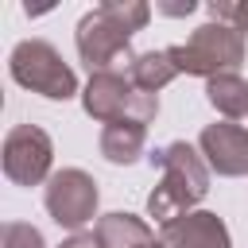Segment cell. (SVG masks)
Here are the masks:
<instances>
[{
    "mask_svg": "<svg viewBox=\"0 0 248 248\" xmlns=\"http://www.w3.org/2000/svg\"><path fill=\"white\" fill-rule=\"evenodd\" d=\"M151 19V8L143 0H105L93 12L78 19L74 43L78 58L89 66V74L116 70V62H132V35L143 31Z\"/></svg>",
    "mask_w": 248,
    "mask_h": 248,
    "instance_id": "6da1fadb",
    "label": "cell"
},
{
    "mask_svg": "<svg viewBox=\"0 0 248 248\" xmlns=\"http://www.w3.org/2000/svg\"><path fill=\"white\" fill-rule=\"evenodd\" d=\"M147 159H151V167L163 170L159 186L147 194V217H155L159 225H170L174 217L194 213V205L209 194V163H205V155L194 143L174 140L167 147H155Z\"/></svg>",
    "mask_w": 248,
    "mask_h": 248,
    "instance_id": "7a4b0ae2",
    "label": "cell"
},
{
    "mask_svg": "<svg viewBox=\"0 0 248 248\" xmlns=\"http://www.w3.org/2000/svg\"><path fill=\"white\" fill-rule=\"evenodd\" d=\"M8 74L16 85L46 97V101H70L78 93V74L46 39H23L8 54Z\"/></svg>",
    "mask_w": 248,
    "mask_h": 248,
    "instance_id": "3957f363",
    "label": "cell"
},
{
    "mask_svg": "<svg viewBox=\"0 0 248 248\" xmlns=\"http://www.w3.org/2000/svg\"><path fill=\"white\" fill-rule=\"evenodd\" d=\"M170 58L178 66V74H194V78H217V74H236V66L244 62V35L232 23H202L194 27V35L178 46H170Z\"/></svg>",
    "mask_w": 248,
    "mask_h": 248,
    "instance_id": "277c9868",
    "label": "cell"
},
{
    "mask_svg": "<svg viewBox=\"0 0 248 248\" xmlns=\"http://www.w3.org/2000/svg\"><path fill=\"white\" fill-rule=\"evenodd\" d=\"M81 105L93 120L101 124H116V120H140V124H151L159 116V97L155 93H140L128 74L120 70H101V74H89L85 89H81Z\"/></svg>",
    "mask_w": 248,
    "mask_h": 248,
    "instance_id": "5b68a950",
    "label": "cell"
},
{
    "mask_svg": "<svg viewBox=\"0 0 248 248\" xmlns=\"http://www.w3.org/2000/svg\"><path fill=\"white\" fill-rule=\"evenodd\" d=\"M97 202H101L97 178L81 167H62L43 186V205H46L50 221L58 229H70V232H81L97 217Z\"/></svg>",
    "mask_w": 248,
    "mask_h": 248,
    "instance_id": "8992f818",
    "label": "cell"
},
{
    "mask_svg": "<svg viewBox=\"0 0 248 248\" xmlns=\"http://www.w3.org/2000/svg\"><path fill=\"white\" fill-rule=\"evenodd\" d=\"M0 163H4V178L16 182V186L50 182V174H54L50 170L54 167V143L39 124H16L4 136Z\"/></svg>",
    "mask_w": 248,
    "mask_h": 248,
    "instance_id": "52a82bcc",
    "label": "cell"
},
{
    "mask_svg": "<svg viewBox=\"0 0 248 248\" xmlns=\"http://www.w3.org/2000/svg\"><path fill=\"white\" fill-rule=\"evenodd\" d=\"M198 151L205 155L209 170H217L225 178L248 174V128L232 124V120L205 124L202 136H198Z\"/></svg>",
    "mask_w": 248,
    "mask_h": 248,
    "instance_id": "ba28073f",
    "label": "cell"
},
{
    "mask_svg": "<svg viewBox=\"0 0 248 248\" xmlns=\"http://www.w3.org/2000/svg\"><path fill=\"white\" fill-rule=\"evenodd\" d=\"M159 240L167 248H232L229 225L209 209H194V213L174 217L170 225H163Z\"/></svg>",
    "mask_w": 248,
    "mask_h": 248,
    "instance_id": "9c48e42d",
    "label": "cell"
},
{
    "mask_svg": "<svg viewBox=\"0 0 248 248\" xmlns=\"http://www.w3.org/2000/svg\"><path fill=\"white\" fill-rule=\"evenodd\" d=\"M101 155L116 167H132L143 147H147V124L140 120H116V124H105L101 128V140H97Z\"/></svg>",
    "mask_w": 248,
    "mask_h": 248,
    "instance_id": "30bf717a",
    "label": "cell"
},
{
    "mask_svg": "<svg viewBox=\"0 0 248 248\" xmlns=\"http://www.w3.org/2000/svg\"><path fill=\"white\" fill-rule=\"evenodd\" d=\"M93 236H97V248H140L147 240H155L151 225L128 209H116V213H105L97 217L93 225Z\"/></svg>",
    "mask_w": 248,
    "mask_h": 248,
    "instance_id": "8fae6325",
    "label": "cell"
},
{
    "mask_svg": "<svg viewBox=\"0 0 248 248\" xmlns=\"http://www.w3.org/2000/svg\"><path fill=\"white\" fill-rule=\"evenodd\" d=\"M174 78H178V66H174V58H170V46H163V50H143V54H136V58L128 62V81H132L140 93H155V97H159V89L170 85Z\"/></svg>",
    "mask_w": 248,
    "mask_h": 248,
    "instance_id": "7c38bea8",
    "label": "cell"
},
{
    "mask_svg": "<svg viewBox=\"0 0 248 248\" xmlns=\"http://www.w3.org/2000/svg\"><path fill=\"white\" fill-rule=\"evenodd\" d=\"M205 101L225 116V120H248V81L240 74H217L205 81Z\"/></svg>",
    "mask_w": 248,
    "mask_h": 248,
    "instance_id": "4fadbf2b",
    "label": "cell"
},
{
    "mask_svg": "<svg viewBox=\"0 0 248 248\" xmlns=\"http://www.w3.org/2000/svg\"><path fill=\"white\" fill-rule=\"evenodd\" d=\"M0 248H46L43 232L27 221H4L0 229Z\"/></svg>",
    "mask_w": 248,
    "mask_h": 248,
    "instance_id": "5bb4252c",
    "label": "cell"
},
{
    "mask_svg": "<svg viewBox=\"0 0 248 248\" xmlns=\"http://www.w3.org/2000/svg\"><path fill=\"white\" fill-rule=\"evenodd\" d=\"M58 248H97V236H93V232H74V236L62 240Z\"/></svg>",
    "mask_w": 248,
    "mask_h": 248,
    "instance_id": "9a60e30c",
    "label": "cell"
},
{
    "mask_svg": "<svg viewBox=\"0 0 248 248\" xmlns=\"http://www.w3.org/2000/svg\"><path fill=\"white\" fill-rule=\"evenodd\" d=\"M232 27L248 39V0H244V4H232Z\"/></svg>",
    "mask_w": 248,
    "mask_h": 248,
    "instance_id": "2e32d148",
    "label": "cell"
},
{
    "mask_svg": "<svg viewBox=\"0 0 248 248\" xmlns=\"http://www.w3.org/2000/svg\"><path fill=\"white\" fill-rule=\"evenodd\" d=\"M194 8H198L194 0H186V4H159V12H163V16H190Z\"/></svg>",
    "mask_w": 248,
    "mask_h": 248,
    "instance_id": "e0dca14e",
    "label": "cell"
},
{
    "mask_svg": "<svg viewBox=\"0 0 248 248\" xmlns=\"http://www.w3.org/2000/svg\"><path fill=\"white\" fill-rule=\"evenodd\" d=\"M140 248H167L163 240H147V244H140Z\"/></svg>",
    "mask_w": 248,
    "mask_h": 248,
    "instance_id": "ac0fdd59",
    "label": "cell"
}]
</instances>
